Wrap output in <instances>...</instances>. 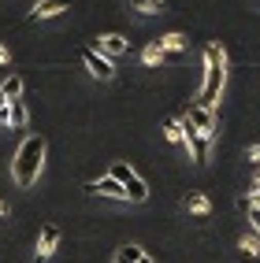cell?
I'll use <instances>...</instances> for the list:
<instances>
[{
    "instance_id": "cell-23",
    "label": "cell",
    "mask_w": 260,
    "mask_h": 263,
    "mask_svg": "<svg viewBox=\"0 0 260 263\" xmlns=\"http://www.w3.org/2000/svg\"><path fill=\"white\" fill-rule=\"evenodd\" d=\"M4 215H8V204H4V200H0V219H4Z\"/></svg>"
},
{
    "instance_id": "cell-11",
    "label": "cell",
    "mask_w": 260,
    "mask_h": 263,
    "mask_svg": "<svg viewBox=\"0 0 260 263\" xmlns=\"http://www.w3.org/2000/svg\"><path fill=\"white\" fill-rule=\"evenodd\" d=\"M115 263H152V256L142 249V245H123L115 252Z\"/></svg>"
},
{
    "instance_id": "cell-17",
    "label": "cell",
    "mask_w": 260,
    "mask_h": 263,
    "mask_svg": "<svg viewBox=\"0 0 260 263\" xmlns=\"http://www.w3.org/2000/svg\"><path fill=\"white\" fill-rule=\"evenodd\" d=\"M164 137L171 145H182V119H167L164 122Z\"/></svg>"
},
{
    "instance_id": "cell-15",
    "label": "cell",
    "mask_w": 260,
    "mask_h": 263,
    "mask_svg": "<svg viewBox=\"0 0 260 263\" xmlns=\"http://www.w3.org/2000/svg\"><path fill=\"white\" fill-rule=\"evenodd\" d=\"M142 63H145V67H164V48L156 45V41H149V45L142 48Z\"/></svg>"
},
{
    "instance_id": "cell-14",
    "label": "cell",
    "mask_w": 260,
    "mask_h": 263,
    "mask_svg": "<svg viewBox=\"0 0 260 263\" xmlns=\"http://www.w3.org/2000/svg\"><path fill=\"white\" fill-rule=\"evenodd\" d=\"M0 97H4V100H19L23 97V78L19 74L4 78V82H0Z\"/></svg>"
},
{
    "instance_id": "cell-1",
    "label": "cell",
    "mask_w": 260,
    "mask_h": 263,
    "mask_svg": "<svg viewBox=\"0 0 260 263\" xmlns=\"http://www.w3.org/2000/svg\"><path fill=\"white\" fill-rule=\"evenodd\" d=\"M223 85H227V48H223L219 41H208L204 45V85L197 93V104H204V108L216 111Z\"/></svg>"
},
{
    "instance_id": "cell-16",
    "label": "cell",
    "mask_w": 260,
    "mask_h": 263,
    "mask_svg": "<svg viewBox=\"0 0 260 263\" xmlns=\"http://www.w3.org/2000/svg\"><path fill=\"white\" fill-rule=\"evenodd\" d=\"M238 249L241 252H246V256H260V234H253V230H246V234H241V241H238Z\"/></svg>"
},
{
    "instance_id": "cell-12",
    "label": "cell",
    "mask_w": 260,
    "mask_h": 263,
    "mask_svg": "<svg viewBox=\"0 0 260 263\" xmlns=\"http://www.w3.org/2000/svg\"><path fill=\"white\" fill-rule=\"evenodd\" d=\"M186 208H189V215H197V219H208V215H212V200H208L204 193H189V197H186Z\"/></svg>"
},
{
    "instance_id": "cell-18",
    "label": "cell",
    "mask_w": 260,
    "mask_h": 263,
    "mask_svg": "<svg viewBox=\"0 0 260 263\" xmlns=\"http://www.w3.org/2000/svg\"><path fill=\"white\" fill-rule=\"evenodd\" d=\"M134 11H142V15H156V11H164V0H130Z\"/></svg>"
},
{
    "instance_id": "cell-9",
    "label": "cell",
    "mask_w": 260,
    "mask_h": 263,
    "mask_svg": "<svg viewBox=\"0 0 260 263\" xmlns=\"http://www.w3.org/2000/svg\"><path fill=\"white\" fill-rule=\"evenodd\" d=\"M56 245H60V226H41V237H38V252H33V256H38V259H52V256H56Z\"/></svg>"
},
{
    "instance_id": "cell-6",
    "label": "cell",
    "mask_w": 260,
    "mask_h": 263,
    "mask_svg": "<svg viewBox=\"0 0 260 263\" xmlns=\"http://www.w3.org/2000/svg\"><path fill=\"white\" fill-rule=\"evenodd\" d=\"M156 45L164 48V63H179L182 56H186V48H189V37L186 33H164V37H156Z\"/></svg>"
},
{
    "instance_id": "cell-19",
    "label": "cell",
    "mask_w": 260,
    "mask_h": 263,
    "mask_svg": "<svg viewBox=\"0 0 260 263\" xmlns=\"http://www.w3.org/2000/svg\"><path fill=\"white\" fill-rule=\"evenodd\" d=\"M249 230H253V234H260V204H253V208H249Z\"/></svg>"
},
{
    "instance_id": "cell-21",
    "label": "cell",
    "mask_w": 260,
    "mask_h": 263,
    "mask_svg": "<svg viewBox=\"0 0 260 263\" xmlns=\"http://www.w3.org/2000/svg\"><path fill=\"white\" fill-rule=\"evenodd\" d=\"M0 126H11V111H8V104L0 108Z\"/></svg>"
},
{
    "instance_id": "cell-22",
    "label": "cell",
    "mask_w": 260,
    "mask_h": 263,
    "mask_svg": "<svg viewBox=\"0 0 260 263\" xmlns=\"http://www.w3.org/2000/svg\"><path fill=\"white\" fill-rule=\"evenodd\" d=\"M0 63H11V52H8V45L0 41Z\"/></svg>"
},
{
    "instance_id": "cell-24",
    "label": "cell",
    "mask_w": 260,
    "mask_h": 263,
    "mask_svg": "<svg viewBox=\"0 0 260 263\" xmlns=\"http://www.w3.org/2000/svg\"><path fill=\"white\" fill-rule=\"evenodd\" d=\"M4 104H8V100H4V97H0V108H4Z\"/></svg>"
},
{
    "instance_id": "cell-7",
    "label": "cell",
    "mask_w": 260,
    "mask_h": 263,
    "mask_svg": "<svg viewBox=\"0 0 260 263\" xmlns=\"http://www.w3.org/2000/svg\"><path fill=\"white\" fill-rule=\"evenodd\" d=\"M85 193H93V197H108V200H127V189L119 185L112 174H104V178H93V182H85L82 185Z\"/></svg>"
},
{
    "instance_id": "cell-8",
    "label": "cell",
    "mask_w": 260,
    "mask_h": 263,
    "mask_svg": "<svg viewBox=\"0 0 260 263\" xmlns=\"http://www.w3.org/2000/svg\"><path fill=\"white\" fill-rule=\"evenodd\" d=\"M127 48H130V41L123 37V33H104V37H97V45H93V52H100V56L112 60V63L123 56Z\"/></svg>"
},
{
    "instance_id": "cell-2",
    "label": "cell",
    "mask_w": 260,
    "mask_h": 263,
    "mask_svg": "<svg viewBox=\"0 0 260 263\" xmlns=\"http://www.w3.org/2000/svg\"><path fill=\"white\" fill-rule=\"evenodd\" d=\"M41 167H45V137L30 134V137H23V145H19V152H15V160H11V174H15V182L23 189H30L41 178Z\"/></svg>"
},
{
    "instance_id": "cell-13",
    "label": "cell",
    "mask_w": 260,
    "mask_h": 263,
    "mask_svg": "<svg viewBox=\"0 0 260 263\" xmlns=\"http://www.w3.org/2000/svg\"><path fill=\"white\" fill-rule=\"evenodd\" d=\"M8 111H11V126H26L30 122V108H26V100H8Z\"/></svg>"
},
{
    "instance_id": "cell-4",
    "label": "cell",
    "mask_w": 260,
    "mask_h": 263,
    "mask_svg": "<svg viewBox=\"0 0 260 263\" xmlns=\"http://www.w3.org/2000/svg\"><path fill=\"white\" fill-rule=\"evenodd\" d=\"M182 119L189 122V126H197L204 137H212V141H216V111H212V108H204V104L194 100V104H189V111H186Z\"/></svg>"
},
{
    "instance_id": "cell-3",
    "label": "cell",
    "mask_w": 260,
    "mask_h": 263,
    "mask_svg": "<svg viewBox=\"0 0 260 263\" xmlns=\"http://www.w3.org/2000/svg\"><path fill=\"white\" fill-rule=\"evenodd\" d=\"M112 178L127 189V200H130V204H145V200H149V185H145V178H142L130 163H115V167H112Z\"/></svg>"
},
{
    "instance_id": "cell-5",
    "label": "cell",
    "mask_w": 260,
    "mask_h": 263,
    "mask_svg": "<svg viewBox=\"0 0 260 263\" xmlns=\"http://www.w3.org/2000/svg\"><path fill=\"white\" fill-rule=\"evenodd\" d=\"M82 63H85V71H90L97 82H112L115 78V63L104 60L100 52H93V48H82Z\"/></svg>"
},
{
    "instance_id": "cell-10",
    "label": "cell",
    "mask_w": 260,
    "mask_h": 263,
    "mask_svg": "<svg viewBox=\"0 0 260 263\" xmlns=\"http://www.w3.org/2000/svg\"><path fill=\"white\" fill-rule=\"evenodd\" d=\"M67 8H71V0H38L33 4V19H56V15H63Z\"/></svg>"
},
{
    "instance_id": "cell-20",
    "label": "cell",
    "mask_w": 260,
    "mask_h": 263,
    "mask_svg": "<svg viewBox=\"0 0 260 263\" xmlns=\"http://www.w3.org/2000/svg\"><path fill=\"white\" fill-rule=\"evenodd\" d=\"M246 156H249V163H260V145H249Z\"/></svg>"
}]
</instances>
